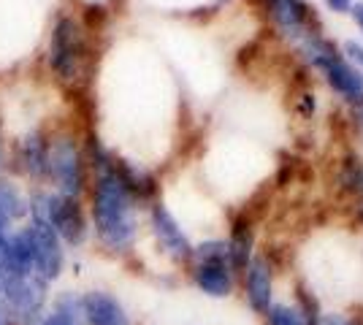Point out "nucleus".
Listing matches in <instances>:
<instances>
[{
	"label": "nucleus",
	"mask_w": 363,
	"mask_h": 325,
	"mask_svg": "<svg viewBox=\"0 0 363 325\" xmlns=\"http://www.w3.org/2000/svg\"><path fill=\"white\" fill-rule=\"evenodd\" d=\"M352 16H355V22L361 25V30H363V3H355V6H352Z\"/></svg>",
	"instance_id": "22"
},
{
	"label": "nucleus",
	"mask_w": 363,
	"mask_h": 325,
	"mask_svg": "<svg viewBox=\"0 0 363 325\" xmlns=\"http://www.w3.org/2000/svg\"><path fill=\"white\" fill-rule=\"evenodd\" d=\"M82 57V30L74 19H60L52 33V49H49V62L60 79H74Z\"/></svg>",
	"instance_id": "6"
},
{
	"label": "nucleus",
	"mask_w": 363,
	"mask_h": 325,
	"mask_svg": "<svg viewBox=\"0 0 363 325\" xmlns=\"http://www.w3.org/2000/svg\"><path fill=\"white\" fill-rule=\"evenodd\" d=\"M49 225L60 236V241L71 244V247H79L87 239V217H84V209L71 195H62V193L49 195Z\"/></svg>",
	"instance_id": "5"
},
{
	"label": "nucleus",
	"mask_w": 363,
	"mask_h": 325,
	"mask_svg": "<svg viewBox=\"0 0 363 325\" xmlns=\"http://www.w3.org/2000/svg\"><path fill=\"white\" fill-rule=\"evenodd\" d=\"M28 231H30L33 239V277H38L46 285L57 282L62 268H65L60 236L55 233L52 225H35V222Z\"/></svg>",
	"instance_id": "4"
},
{
	"label": "nucleus",
	"mask_w": 363,
	"mask_h": 325,
	"mask_svg": "<svg viewBox=\"0 0 363 325\" xmlns=\"http://www.w3.org/2000/svg\"><path fill=\"white\" fill-rule=\"evenodd\" d=\"M25 215H28V201L19 193V187L9 179H0V228H9Z\"/></svg>",
	"instance_id": "14"
},
{
	"label": "nucleus",
	"mask_w": 363,
	"mask_h": 325,
	"mask_svg": "<svg viewBox=\"0 0 363 325\" xmlns=\"http://www.w3.org/2000/svg\"><path fill=\"white\" fill-rule=\"evenodd\" d=\"M0 169H3V144H0Z\"/></svg>",
	"instance_id": "24"
},
{
	"label": "nucleus",
	"mask_w": 363,
	"mask_h": 325,
	"mask_svg": "<svg viewBox=\"0 0 363 325\" xmlns=\"http://www.w3.org/2000/svg\"><path fill=\"white\" fill-rule=\"evenodd\" d=\"M9 277H33V239L28 228L9 239Z\"/></svg>",
	"instance_id": "12"
},
{
	"label": "nucleus",
	"mask_w": 363,
	"mask_h": 325,
	"mask_svg": "<svg viewBox=\"0 0 363 325\" xmlns=\"http://www.w3.org/2000/svg\"><path fill=\"white\" fill-rule=\"evenodd\" d=\"M247 301L257 314L272 309V268L266 258H252L247 263Z\"/></svg>",
	"instance_id": "9"
},
{
	"label": "nucleus",
	"mask_w": 363,
	"mask_h": 325,
	"mask_svg": "<svg viewBox=\"0 0 363 325\" xmlns=\"http://www.w3.org/2000/svg\"><path fill=\"white\" fill-rule=\"evenodd\" d=\"M198 263H228L230 266V252H228L225 241H203L193 249Z\"/></svg>",
	"instance_id": "16"
},
{
	"label": "nucleus",
	"mask_w": 363,
	"mask_h": 325,
	"mask_svg": "<svg viewBox=\"0 0 363 325\" xmlns=\"http://www.w3.org/2000/svg\"><path fill=\"white\" fill-rule=\"evenodd\" d=\"M38 325H84V312H82V295L60 293L52 301V309L44 312Z\"/></svg>",
	"instance_id": "11"
},
{
	"label": "nucleus",
	"mask_w": 363,
	"mask_h": 325,
	"mask_svg": "<svg viewBox=\"0 0 363 325\" xmlns=\"http://www.w3.org/2000/svg\"><path fill=\"white\" fill-rule=\"evenodd\" d=\"M22 157H25V169L35 179L49 176V147L41 133H30L22 141Z\"/></svg>",
	"instance_id": "15"
},
{
	"label": "nucleus",
	"mask_w": 363,
	"mask_h": 325,
	"mask_svg": "<svg viewBox=\"0 0 363 325\" xmlns=\"http://www.w3.org/2000/svg\"><path fill=\"white\" fill-rule=\"evenodd\" d=\"M318 325H352V323H350L347 317H342V314H320Z\"/></svg>",
	"instance_id": "19"
},
{
	"label": "nucleus",
	"mask_w": 363,
	"mask_h": 325,
	"mask_svg": "<svg viewBox=\"0 0 363 325\" xmlns=\"http://www.w3.org/2000/svg\"><path fill=\"white\" fill-rule=\"evenodd\" d=\"M269 8H272L277 25L293 35L303 33L306 22H309V8L301 0H269Z\"/></svg>",
	"instance_id": "13"
},
{
	"label": "nucleus",
	"mask_w": 363,
	"mask_h": 325,
	"mask_svg": "<svg viewBox=\"0 0 363 325\" xmlns=\"http://www.w3.org/2000/svg\"><path fill=\"white\" fill-rule=\"evenodd\" d=\"M306 55H309V60L315 62L320 71L328 76V81H331V87L336 93L347 95L352 101H361L363 98L361 71H355L347 60H342L339 52H336L328 41L309 38V41H306Z\"/></svg>",
	"instance_id": "2"
},
{
	"label": "nucleus",
	"mask_w": 363,
	"mask_h": 325,
	"mask_svg": "<svg viewBox=\"0 0 363 325\" xmlns=\"http://www.w3.org/2000/svg\"><path fill=\"white\" fill-rule=\"evenodd\" d=\"M345 52H347L350 60L363 68V47H361V44H355V41H347V44H345Z\"/></svg>",
	"instance_id": "18"
},
{
	"label": "nucleus",
	"mask_w": 363,
	"mask_h": 325,
	"mask_svg": "<svg viewBox=\"0 0 363 325\" xmlns=\"http://www.w3.org/2000/svg\"><path fill=\"white\" fill-rule=\"evenodd\" d=\"M92 222L101 241L114 252L130 249L136 239L133 195L120 182L114 163L106 171H98V182L92 193Z\"/></svg>",
	"instance_id": "1"
},
{
	"label": "nucleus",
	"mask_w": 363,
	"mask_h": 325,
	"mask_svg": "<svg viewBox=\"0 0 363 325\" xmlns=\"http://www.w3.org/2000/svg\"><path fill=\"white\" fill-rule=\"evenodd\" d=\"M152 231L157 236L160 247L166 249L174 261H187L193 258V244L187 241L184 231L179 228V222L174 219V215L168 212L163 203L152 206Z\"/></svg>",
	"instance_id": "7"
},
{
	"label": "nucleus",
	"mask_w": 363,
	"mask_h": 325,
	"mask_svg": "<svg viewBox=\"0 0 363 325\" xmlns=\"http://www.w3.org/2000/svg\"><path fill=\"white\" fill-rule=\"evenodd\" d=\"M269 325H309L301 309L288 307V304H272V309L266 312Z\"/></svg>",
	"instance_id": "17"
},
{
	"label": "nucleus",
	"mask_w": 363,
	"mask_h": 325,
	"mask_svg": "<svg viewBox=\"0 0 363 325\" xmlns=\"http://www.w3.org/2000/svg\"><path fill=\"white\" fill-rule=\"evenodd\" d=\"M325 3H328V8L336 11V14H345V11L352 8V0H325Z\"/></svg>",
	"instance_id": "20"
},
{
	"label": "nucleus",
	"mask_w": 363,
	"mask_h": 325,
	"mask_svg": "<svg viewBox=\"0 0 363 325\" xmlns=\"http://www.w3.org/2000/svg\"><path fill=\"white\" fill-rule=\"evenodd\" d=\"M358 117H361V122H363V98L358 101Z\"/></svg>",
	"instance_id": "23"
},
{
	"label": "nucleus",
	"mask_w": 363,
	"mask_h": 325,
	"mask_svg": "<svg viewBox=\"0 0 363 325\" xmlns=\"http://www.w3.org/2000/svg\"><path fill=\"white\" fill-rule=\"evenodd\" d=\"M49 176L60 187L62 195L79 198L84 187V166L74 139H57L49 147Z\"/></svg>",
	"instance_id": "3"
},
{
	"label": "nucleus",
	"mask_w": 363,
	"mask_h": 325,
	"mask_svg": "<svg viewBox=\"0 0 363 325\" xmlns=\"http://www.w3.org/2000/svg\"><path fill=\"white\" fill-rule=\"evenodd\" d=\"M196 285L212 298H225L233 287V279H230V266L228 263H198L193 271Z\"/></svg>",
	"instance_id": "10"
},
{
	"label": "nucleus",
	"mask_w": 363,
	"mask_h": 325,
	"mask_svg": "<svg viewBox=\"0 0 363 325\" xmlns=\"http://www.w3.org/2000/svg\"><path fill=\"white\" fill-rule=\"evenodd\" d=\"M84 325H130V317L120 301L106 290H90L82 295Z\"/></svg>",
	"instance_id": "8"
},
{
	"label": "nucleus",
	"mask_w": 363,
	"mask_h": 325,
	"mask_svg": "<svg viewBox=\"0 0 363 325\" xmlns=\"http://www.w3.org/2000/svg\"><path fill=\"white\" fill-rule=\"evenodd\" d=\"M0 325H16L14 317H11V312H9V307H6V301L0 298Z\"/></svg>",
	"instance_id": "21"
}]
</instances>
